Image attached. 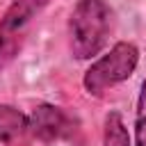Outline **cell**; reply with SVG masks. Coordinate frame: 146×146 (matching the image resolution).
<instances>
[{"mask_svg":"<svg viewBox=\"0 0 146 146\" xmlns=\"http://www.w3.org/2000/svg\"><path fill=\"white\" fill-rule=\"evenodd\" d=\"M103 146H132L130 132L125 128V121L121 112L110 110L103 121Z\"/></svg>","mask_w":146,"mask_h":146,"instance_id":"8992f818","label":"cell"},{"mask_svg":"<svg viewBox=\"0 0 146 146\" xmlns=\"http://www.w3.org/2000/svg\"><path fill=\"white\" fill-rule=\"evenodd\" d=\"M139 64V48L130 41L114 43L103 57L91 62V66L84 71L82 87L89 96H103L112 87L125 82Z\"/></svg>","mask_w":146,"mask_h":146,"instance_id":"7a4b0ae2","label":"cell"},{"mask_svg":"<svg viewBox=\"0 0 146 146\" xmlns=\"http://www.w3.org/2000/svg\"><path fill=\"white\" fill-rule=\"evenodd\" d=\"M48 0H14L0 18V68H5L18 52L23 34L30 23L41 14Z\"/></svg>","mask_w":146,"mask_h":146,"instance_id":"3957f363","label":"cell"},{"mask_svg":"<svg viewBox=\"0 0 146 146\" xmlns=\"http://www.w3.org/2000/svg\"><path fill=\"white\" fill-rule=\"evenodd\" d=\"M112 30V7L105 0H78L68 16V48L75 59L96 57Z\"/></svg>","mask_w":146,"mask_h":146,"instance_id":"6da1fadb","label":"cell"},{"mask_svg":"<svg viewBox=\"0 0 146 146\" xmlns=\"http://www.w3.org/2000/svg\"><path fill=\"white\" fill-rule=\"evenodd\" d=\"M135 146H146V82L139 89L137 114H135Z\"/></svg>","mask_w":146,"mask_h":146,"instance_id":"52a82bcc","label":"cell"},{"mask_svg":"<svg viewBox=\"0 0 146 146\" xmlns=\"http://www.w3.org/2000/svg\"><path fill=\"white\" fill-rule=\"evenodd\" d=\"M27 132L43 144H52V141L68 139L75 132V121L62 107L41 103L27 116Z\"/></svg>","mask_w":146,"mask_h":146,"instance_id":"277c9868","label":"cell"},{"mask_svg":"<svg viewBox=\"0 0 146 146\" xmlns=\"http://www.w3.org/2000/svg\"><path fill=\"white\" fill-rule=\"evenodd\" d=\"M25 132H27V114H23L14 105L0 103V141L5 144L16 141Z\"/></svg>","mask_w":146,"mask_h":146,"instance_id":"5b68a950","label":"cell"}]
</instances>
